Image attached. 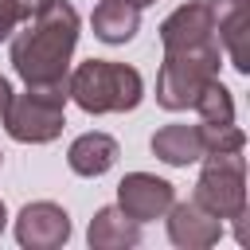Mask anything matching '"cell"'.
<instances>
[{
    "label": "cell",
    "mask_w": 250,
    "mask_h": 250,
    "mask_svg": "<svg viewBox=\"0 0 250 250\" xmlns=\"http://www.w3.org/2000/svg\"><path fill=\"white\" fill-rule=\"evenodd\" d=\"M78 12L70 0H47L31 20L12 31V66L31 90H59L70 94V55L78 47Z\"/></svg>",
    "instance_id": "1"
},
{
    "label": "cell",
    "mask_w": 250,
    "mask_h": 250,
    "mask_svg": "<svg viewBox=\"0 0 250 250\" xmlns=\"http://www.w3.org/2000/svg\"><path fill=\"white\" fill-rule=\"evenodd\" d=\"M70 102L82 113H129L141 105L145 98V78L137 66L129 62H113V59H86L70 70Z\"/></svg>",
    "instance_id": "2"
},
{
    "label": "cell",
    "mask_w": 250,
    "mask_h": 250,
    "mask_svg": "<svg viewBox=\"0 0 250 250\" xmlns=\"http://www.w3.org/2000/svg\"><path fill=\"white\" fill-rule=\"evenodd\" d=\"M219 62H223L219 39L164 51L160 70H156V105L168 109V113L191 109V102L199 98V90L219 74Z\"/></svg>",
    "instance_id": "3"
},
{
    "label": "cell",
    "mask_w": 250,
    "mask_h": 250,
    "mask_svg": "<svg viewBox=\"0 0 250 250\" xmlns=\"http://www.w3.org/2000/svg\"><path fill=\"white\" fill-rule=\"evenodd\" d=\"M66 102H70V94H59V90L27 86L23 94H12V102L0 113L8 137L20 145H51L66 129Z\"/></svg>",
    "instance_id": "4"
},
{
    "label": "cell",
    "mask_w": 250,
    "mask_h": 250,
    "mask_svg": "<svg viewBox=\"0 0 250 250\" xmlns=\"http://www.w3.org/2000/svg\"><path fill=\"white\" fill-rule=\"evenodd\" d=\"M199 160H203V172L195 180L191 199L219 219H242L246 215V160H242V152H207Z\"/></svg>",
    "instance_id": "5"
},
{
    "label": "cell",
    "mask_w": 250,
    "mask_h": 250,
    "mask_svg": "<svg viewBox=\"0 0 250 250\" xmlns=\"http://www.w3.org/2000/svg\"><path fill=\"white\" fill-rule=\"evenodd\" d=\"M70 238V215L66 207L51 203V199H35L23 203L16 215V242L23 250H59Z\"/></svg>",
    "instance_id": "6"
},
{
    "label": "cell",
    "mask_w": 250,
    "mask_h": 250,
    "mask_svg": "<svg viewBox=\"0 0 250 250\" xmlns=\"http://www.w3.org/2000/svg\"><path fill=\"white\" fill-rule=\"evenodd\" d=\"M219 47L238 74H250V0H203Z\"/></svg>",
    "instance_id": "7"
},
{
    "label": "cell",
    "mask_w": 250,
    "mask_h": 250,
    "mask_svg": "<svg viewBox=\"0 0 250 250\" xmlns=\"http://www.w3.org/2000/svg\"><path fill=\"white\" fill-rule=\"evenodd\" d=\"M176 203V188L152 172H129L121 176L117 184V207L137 219V223H152V219H164V211Z\"/></svg>",
    "instance_id": "8"
},
{
    "label": "cell",
    "mask_w": 250,
    "mask_h": 250,
    "mask_svg": "<svg viewBox=\"0 0 250 250\" xmlns=\"http://www.w3.org/2000/svg\"><path fill=\"white\" fill-rule=\"evenodd\" d=\"M164 219H168V238L176 246H184V250H207V246H215L223 238V219L211 215L207 207H199L195 199L172 203L164 211Z\"/></svg>",
    "instance_id": "9"
},
{
    "label": "cell",
    "mask_w": 250,
    "mask_h": 250,
    "mask_svg": "<svg viewBox=\"0 0 250 250\" xmlns=\"http://www.w3.org/2000/svg\"><path fill=\"white\" fill-rule=\"evenodd\" d=\"M215 27H211V12L203 0H188L180 4L164 23H160V47L176 51V47H195V43H211Z\"/></svg>",
    "instance_id": "10"
},
{
    "label": "cell",
    "mask_w": 250,
    "mask_h": 250,
    "mask_svg": "<svg viewBox=\"0 0 250 250\" xmlns=\"http://www.w3.org/2000/svg\"><path fill=\"white\" fill-rule=\"evenodd\" d=\"M117 156H121L117 141H113L109 133H98V129L74 137L70 148H66V164H70V172H74V176H86V180L105 176V172L117 164Z\"/></svg>",
    "instance_id": "11"
},
{
    "label": "cell",
    "mask_w": 250,
    "mask_h": 250,
    "mask_svg": "<svg viewBox=\"0 0 250 250\" xmlns=\"http://www.w3.org/2000/svg\"><path fill=\"white\" fill-rule=\"evenodd\" d=\"M86 242L94 250H125V246H137L141 242V223L129 219L117 203L109 207H98L90 227H86Z\"/></svg>",
    "instance_id": "12"
},
{
    "label": "cell",
    "mask_w": 250,
    "mask_h": 250,
    "mask_svg": "<svg viewBox=\"0 0 250 250\" xmlns=\"http://www.w3.org/2000/svg\"><path fill=\"white\" fill-rule=\"evenodd\" d=\"M152 156L164 160L168 168H188L203 156V141H199V125H160L148 141Z\"/></svg>",
    "instance_id": "13"
},
{
    "label": "cell",
    "mask_w": 250,
    "mask_h": 250,
    "mask_svg": "<svg viewBox=\"0 0 250 250\" xmlns=\"http://www.w3.org/2000/svg\"><path fill=\"white\" fill-rule=\"evenodd\" d=\"M90 27L102 43L117 47V43H129L137 31H141V8L129 4V0H98L94 4V16H90Z\"/></svg>",
    "instance_id": "14"
},
{
    "label": "cell",
    "mask_w": 250,
    "mask_h": 250,
    "mask_svg": "<svg viewBox=\"0 0 250 250\" xmlns=\"http://www.w3.org/2000/svg\"><path fill=\"white\" fill-rule=\"evenodd\" d=\"M191 109L199 113V121H215V125L234 121V98H230V90L219 82V74L199 90V98L191 102Z\"/></svg>",
    "instance_id": "15"
},
{
    "label": "cell",
    "mask_w": 250,
    "mask_h": 250,
    "mask_svg": "<svg viewBox=\"0 0 250 250\" xmlns=\"http://www.w3.org/2000/svg\"><path fill=\"white\" fill-rule=\"evenodd\" d=\"M199 141H203V156L207 152H242L246 148V133L234 121H227V125L199 121Z\"/></svg>",
    "instance_id": "16"
},
{
    "label": "cell",
    "mask_w": 250,
    "mask_h": 250,
    "mask_svg": "<svg viewBox=\"0 0 250 250\" xmlns=\"http://www.w3.org/2000/svg\"><path fill=\"white\" fill-rule=\"evenodd\" d=\"M20 23H23V16H20L16 0H0V43H8Z\"/></svg>",
    "instance_id": "17"
},
{
    "label": "cell",
    "mask_w": 250,
    "mask_h": 250,
    "mask_svg": "<svg viewBox=\"0 0 250 250\" xmlns=\"http://www.w3.org/2000/svg\"><path fill=\"white\" fill-rule=\"evenodd\" d=\"M43 4H47V0H16V8H20V16H23V20H31Z\"/></svg>",
    "instance_id": "18"
},
{
    "label": "cell",
    "mask_w": 250,
    "mask_h": 250,
    "mask_svg": "<svg viewBox=\"0 0 250 250\" xmlns=\"http://www.w3.org/2000/svg\"><path fill=\"white\" fill-rule=\"evenodd\" d=\"M12 94H16V90H12V82H8L4 74H0V113H4V105L12 102Z\"/></svg>",
    "instance_id": "19"
},
{
    "label": "cell",
    "mask_w": 250,
    "mask_h": 250,
    "mask_svg": "<svg viewBox=\"0 0 250 250\" xmlns=\"http://www.w3.org/2000/svg\"><path fill=\"white\" fill-rule=\"evenodd\" d=\"M8 227V211H4V199H0V230Z\"/></svg>",
    "instance_id": "20"
},
{
    "label": "cell",
    "mask_w": 250,
    "mask_h": 250,
    "mask_svg": "<svg viewBox=\"0 0 250 250\" xmlns=\"http://www.w3.org/2000/svg\"><path fill=\"white\" fill-rule=\"evenodd\" d=\"M129 4H137V8H148V4H156V0H129Z\"/></svg>",
    "instance_id": "21"
},
{
    "label": "cell",
    "mask_w": 250,
    "mask_h": 250,
    "mask_svg": "<svg viewBox=\"0 0 250 250\" xmlns=\"http://www.w3.org/2000/svg\"><path fill=\"white\" fill-rule=\"evenodd\" d=\"M0 168H4V152H0Z\"/></svg>",
    "instance_id": "22"
}]
</instances>
